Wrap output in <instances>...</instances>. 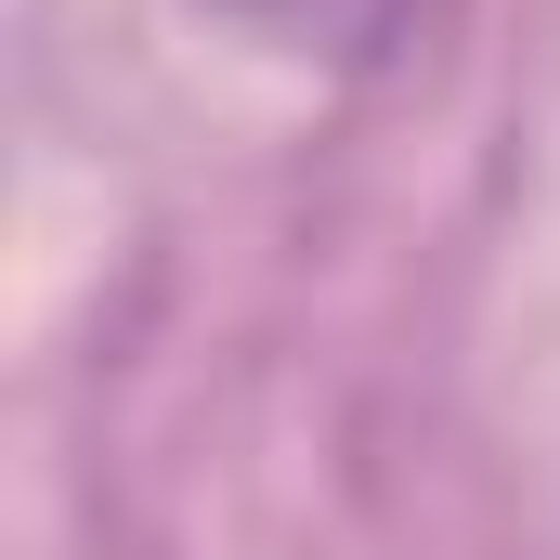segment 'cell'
Returning <instances> with one entry per match:
<instances>
[{"label": "cell", "mask_w": 560, "mask_h": 560, "mask_svg": "<svg viewBox=\"0 0 560 560\" xmlns=\"http://www.w3.org/2000/svg\"><path fill=\"white\" fill-rule=\"evenodd\" d=\"M222 13H248V26H275V39H326V52H365V39H392L405 26V0H222Z\"/></svg>", "instance_id": "obj_1"}]
</instances>
